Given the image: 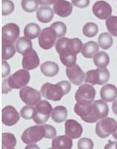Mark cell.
Returning a JSON list of instances; mask_svg holds the SVG:
<instances>
[{
  "label": "cell",
  "instance_id": "obj_25",
  "mask_svg": "<svg viewBox=\"0 0 117 149\" xmlns=\"http://www.w3.org/2000/svg\"><path fill=\"white\" fill-rule=\"evenodd\" d=\"M41 33L40 28L36 23H29L25 27L24 35L29 40L35 39L40 36Z\"/></svg>",
  "mask_w": 117,
  "mask_h": 149
},
{
  "label": "cell",
  "instance_id": "obj_24",
  "mask_svg": "<svg viewBox=\"0 0 117 149\" xmlns=\"http://www.w3.org/2000/svg\"><path fill=\"white\" fill-rule=\"evenodd\" d=\"M99 46L94 41H89L83 46L81 54L86 58H93L96 53L98 52Z\"/></svg>",
  "mask_w": 117,
  "mask_h": 149
},
{
  "label": "cell",
  "instance_id": "obj_48",
  "mask_svg": "<svg viewBox=\"0 0 117 149\" xmlns=\"http://www.w3.org/2000/svg\"><path fill=\"white\" fill-rule=\"evenodd\" d=\"M2 149H14V148H3Z\"/></svg>",
  "mask_w": 117,
  "mask_h": 149
},
{
  "label": "cell",
  "instance_id": "obj_32",
  "mask_svg": "<svg viewBox=\"0 0 117 149\" xmlns=\"http://www.w3.org/2000/svg\"><path fill=\"white\" fill-rule=\"evenodd\" d=\"M98 31V27L94 22H87L83 28V33L86 37H95Z\"/></svg>",
  "mask_w": 117,
  "mask_h": 149
},
{
  "label": "cell",
  "instance_id": "obj_5",
  "mask_svg": "<svg viewBox=\"0 0 117 149\" xmlns=\"http://www.w3.org/2000/svg\"><path fill=\"white\" fill-rule=\"evenodd\" d=\"M45 137L43 126L34 125L26 129L22 135V141L26 145L34 144Z\"/></svg>",
  "mask_w": 117,
  "mask_h": 149
},
{
  "label": "cell",
  "instance_id": "obj_35",
  "mask_svg": "<svg viewBox=\"0 0 117 149\" xmlns=\"http://www.w3.org/2000/svg\"><path fill=\"white\" fill-rule=\"evenodd\" d=\"M50 27L54 31V32L56 33L58 37H63V36L66 33V26L63 22H56L52 25Z\"/></svg>",
  "mask_w": 117,
  "mask_h": 149
},
{
  "label": "cell",
  "instance_id": "obj_46",
  "mask_svg": "<svg viewBox=\"0 0 117 149\" xmlns=\"http://www.w3.org/2000/svg\"><path fill=\"white\" fill-rule=\"evenodd\" d=\"M112 110H113V111H114V114L117 116V100L114 101V102L113 103Z\"/></svg>",
  "mask_w": 117,
  "mask_h": 149
},
{
  "label": "cell",
  "instance_id": "obj_16",
  "mask_svg": "<svg viewBox=\"0 0 117 149\" xmlns=\"http://www.w3.org/2000/svg\"><path fill=\"white\" fill-rule=\"evenodd\" d=\"M66 72L69 80L73 84L80 85L85 80L86 74L77 64H75L71 67L66 68Z\"/></svg>",
  "mask_w": 117,
  "mask_h": 149
},
{
  "label": "cell",
  "instance_id": "obj_43",
  "mask_svg": "<svg viewBox=\"0 0 117 149\" xmlns=\"http://www.w3.org/2000/svg\"><path fill=\"white\" fill-rule=\"evenodd\" d=\"M39 5L42 6H49V5H54L58 0H38Z\"/></svg>",
  "mask_w": 117,
  "mask_h": 149
},
{
  "label": "cell",
  "instance_id": "obj_31",
  "mask_svg": "<svg viewBox=\"0 0 117 149\" xmlns=\"http://www.w3.org/2000/svg\"><path fill=\"white\" fill-rule=\"evenodd\" d=\"M17 145V139L14 134L10 133L2 134V146L5 148H14Z\"/></svg>",
  "mask_w": 117,
  "mask_h": 149
},
{
  "label": "cell",
  "instance_id": "obj_34",
  "mask_svg": "<svg viewBox=\"0 0 117 149\" xmlns=\"http://www.w3.org/2000/svg\"><path fill=\"white\" fill-rule=\"evenodd\" d=\"M106 26L110 34L117 37V17L111 16L106 20Z\"/></svg>",
  "mask_w": 117,
  "mask_h": 149
},
{
  "label": "cell",
  "instance_id": "obj_21",
  "mask_svg": "<svg viewBox=\"0 0 117 149\" xmlns=\"http://www.w3.org/2000/svg\"><path fill=\"white\" fill-rule=\"evenodd\" d=\"M94 113L98 119H103L107 118L109 113V107L105 102L102 100H97L93 104Z\"/></svg>",
  "mask_w": 117,
  "mask_h": 149
},
{
  "label": "cell",
  "instance_id": "obj_23",
  "mask_svg": "<svg viewBox=\"0 0 117 149\" xmlns=\"http://www.w3.org/2000/svg\"><path fill=\"white\" fill-rule=\"evenodd\" d=\"M40 70L46 76L53 77L55 76L59 72V66L52 61H46L41 65Z\"/></svg>",
  "mask_w": 117,
  "mask_h": 149
},
{
  "label": "cell",
  "instance_id": "obj_47",
  "mask_svg": "<svg viewBox=\"0 0 117 149\" xmlns=\"http://www.w3.org/2000/svg\"><path fill=\"white\" fill-rule=\"evenodd\" d=\"M112 135H113V136H114V139H116V140H117V129L116 130V131L114 133V134H112Z\"/></svg>",
  "mask_w": 117,
  "mask_h": 149
},
{
  "label": "cell",
  "instance_id": "obj_4",
  "mask_svg": "<svg viewBox=\"0 0 117 149\" xmlns=\"http://www.w3.org/2000/svg\"><path fill=\"white\" fill-rule=\"evenodd\" d=\"M110 78V72L105 68L90 70L86 73L85 81L92 85H103Z\"/></svg>",
  "mask_w": 117,
  "mask_h": 149
},
{
  "label": "cell",
  "instance_id": "obj_14",
  "mask_svg": "<svg viewBox=\"0 0 117 149\" xmlns=\"http://www.w3.org/2000/svg\"><path fill=\"white\" fill-rule=\"evenodd\" d=\"M40 64V58L38 53L31 49L23 54L22 66L24 70H32L36 69Z\"/></svg>",
  "mask_w": 117,
  "mask_h": 149
},
{
  "label": "cell",
  "instance_id": "obj_15",
  "mask_svg": "<svg viewBox=\"0 0 117 149\" xmlns=\"http://www.w3.org/2000/svg\"><path fill=\"white\" fill-rule=\"evenodd\" d=\"M93 12L97 18L100 19H106L111 17L112 8L104 1H98L94 4Z\"/></svg>",
  "mask_w": 117,
  "mask_h": 149
},
{
  "label": "cell",
  "instance_id": "obj_44",
  "mask_svg": "<svg viewBox=\"0 0 117 149\" xmlns=\"http://www.w3.org/2000/svg\"><path fill=\"white\" fill-rule=\"evenodd\" d=\"M104 149H117V142H110L104 146Z\"/></svg>",
  "mask_w": 117,
  "mask_h": 149
},
{
  "label": "cell",
  "instance_id": "obj_28",
  "mask_svg": "<svg viewBox=\"0 0 117 149\" xmlns=\"http://www.w3.org/2000/svg\"><path fill=\"white\" fill-rule=\"evenodd\" d=\"M93 62L98 68H105L108 66L110 58L104 52H98L93 57Z\"/></svg>",
  "mask_w": 117,
  "mask_h": 149
},
{
  "label": "cell",
  "instance_id": "obj_29",
  "mask_svg": "<svg viewBox=\"0 0 117 149\" xmlns=\"http://www.w3.org/2000/svg\"><path fill=\"white\" fill-rule=\"evenodd\" d=\"M113 42H114L113 38L109 33H102V34L99 35V37H98V46H100L102 49H104V50L110 49V48L112 46Z\"/></svg>",
  "mask_w": 117,
  "mask_h": 149
},
{
  "label": "cell",
  "instance_id": "obj_33",
  "mask_svg": "<svg viewBox=\"0 0 117 149\" xmlns=\"http://www.w3.org/2000/svg\"><path fill=\"white\" fill-rule=\"evenodd\" d=\"M39 2L38 0H22L21 6L25 11L31 13L38 9Z\"/></svg>",
  "mask_w": 117,
  "mask_h": 149
},
{
  "label": "cell",
  "instance_id": "obj_49",
  "mask_svg": "<svg viewBox=\"0 0 117 149\" xmlns=\"http://www.w3.org/2000/svg\"><path fill=\"white\" fill-rule=\"evenodd\" d=\"M48 149H54V148H48Z\"/></svg>",
  "mask_w": 117,
  "mask_h": 149
},
{
  "label": "cell",
  "instance_id": "obj_42",
  "mask_svg": "<svg viewBox=\"0 0 117 149\" xmlns=\"http://www.w3.org/2000/svg\"><path fill=\"white\" fill-rule=\"evenodd\" d=\"M10 72V66L6 61H2V77L5 78L7 77Z\"/></svg>",
  "mask_w": 117,
  "mask_h": 149
},
{
  "label": "cell",
  "instance_id": "obj_38",
  "mask_svg": "<svg viewBox=\"0 0 117 149\" xmlns=\"http://www.w3.org/2000/svg\"><path fill=\"white\" fill-rule=\"evenodd\" d=\"M60 59L66 67H71L76 63V55H60Z\"/></svg>",
  "mask_w": 117,
  "mask_h": 149
},
{
  "label": "cell",
  "instance_id": "obj_40",
  "mask_svg": "<svg viewBox=\"0 0 117 149\" xmlns=\"http://www.w3.org/2000/svg\"><path fill=\"white\" fill-rule=\"evenodd\" d=\"M43 127L45 130V138L47 139H53L56 136L57 131L53 126L49 125H44Z\"/></svg>",
  "mask_w": 117,
  "mask_h": 149
},
{
  "label": "cell",
  "instance_id": "obj_17",
  "mask_svg": "<svg viewBox=\"0 0 117 149\" xmlns=\"http://www.w3.org/2000/svg\"><path fill=\"white\" fill-rule=\"evenodd\" d=\"M83 133V128L81 124L74 119H69L65 122V134L71 139L81 137Z\"/></svg>",
  "mask_w": 117,
  "mask_h": 149
},
{
  "label": "cell",
  "instance_id": "obj_41",
  "mask_svg": "<svg viewBox=\"0 0 117 149\" xmlns=\"http://www.w3.org/2000/svg\"><path fill=\"white\" fill-rule=\"evenodd\" d=\"M72 3L75 7L80 8H84L87 7L90 4V0H72Z\"/></svg>",
  "mask_w": 117,
  "mask_h": 149
},
{
  "label": "cell",
  "instance_id": "obj_22",
  "mask_svg": "<svg viewBox=\"0 0 117 149\" xmlns=\"http://www.w3.org/2000/svg\"><path fill=\"white\" fill-rule=\"evenodd\" d=\"M54 17V10L48 6H42L37 11V18L42 23L49 22Z\"/></svg>",
  "mask_w": 117,
  "mask_h": 149
},
{
  "label": "cell",
  "instance_id": "obj_27",
  "mask_svg": "<svg viewBox=\"0 0 117 149\" xmlns=\"http://www.w3.org/2000/svg\"><path fill=\"white\" fill-rule=\"evenodd\" d=\"M67 110L63 106H57L53 109L52 119L57 123H61L66 119Z\"/></svg>",
  "mask_w": 117,
  "mask_h": 149
},
{
  "label": "cell",
  "instance_id": "obj_36",
  "mask_svg": "<svg viewBox=\"0 0 117 149\" xmlns=\"http://www.w3.org/2000/svg\"><path fill=\"white\" fill-rule=\"evenodd\" d=\"M34 113H35V108L33 106L26 105L22 107L20 111V116L24 119H31L34 118Z\"/></svg>",
  "mask_w": 117,
  "mask_h": 149
},
{
  "label": "cell",
  "instance_id": "obj_37",
  "mask_svg": "<svg viewBox=\"0 0 117 149\" xmlns=\"http://www.w3.org/2000/svg\"><path fill=\"white\" fill-rule=\"evenodd\" d=\"M14 4L10 0H3L2 2V14L3 16L9 15L14 11Z\"/></svg>",
  "mask_w": 117,
  "mask_h": 149
},
{
  "label": "cell",
  "instance_id": "obj_20",
  "mask_svg": "<svg viewBox=\"0 0 117 149\" xmlns=\"http://www.w3.org/2000/svg\"><path fill=\"white\" fill-rule=\"evenodd\" d=\"M52 146L54 149H71L72 147V140L68 136H59L54 138Z\"/></svg>",
  "mask_w": 117,
  "mask_h": 149
},
{
  "label": "cell",
  "instance_id": "obj_39",
  "mask_svg": "<svg viewBox=\"0 0 117 149\" xmlns=\"http://www.w3.org/2000/svg\"><path fill=\"white\" fill-rule=\"evenodd\" d=\"M94 143L89 138H81L78 142V149H93Z\"/></svg>",
  "mask_w": 117,
  "mask_h": 149
},
{
  "label": "cell",
  "instance_id": "obj_8",
  "mask_svg": "<svg viewBox=\"0 0 117 149\" xmlns=\"http://www.w3.org/2000/svg\"><path fill=\"white\" fill-rule=\"evenodd\" d=\"M95 96V90L91 85L83 84L75 93V100L77 103L82 104H93Z\"/></svg>",
  "mask_w": 117,
  "mask_h": 149
},
{
  "label": "cell",
  "instance_id": "obj_7",
  "mask_svg": "<svg viewBox=\"0 0 117 149\" xmlns=\"http://www.w3.org/2000/svg\"><path fill=\"white\" fill-rule=\"evenodd\" d=\"M117 129V122L112 118H104L95 126V133L100 138H106L113 134Z\"/></svg>",
  "mask_w": 117,
  "mask_h": 149
},
{
  "label": "cell",
  "instance_id": "obj_12",
  "mask_svg": "<svg viewBox=\"0 0 117 149\" xmlns=\"http://www.w3.org/2000/svg\"><path fill=\"white\" fill-rule=\"evenodd\" d=\"M20 36V28L15 23H8L2 27V41L14 43Z\"/></svg>",
  "mask_w": 117,
  "mask_h": 149
},
{
  "label": "cell",
  "instance_id": "obj_10",
  "mask_svg": "<svg viewBox=\"0 0 117 149\" xmlns=\"http://www.w3.org/2000/svg\"><path fill=\"white\" fill-rule=\"evenodd\" d=\"M56 33L54 32V31L52 29L51 27L45 28L41 31V33L39 36V39H38V43L39 46L42 49L45 50H48L53 47L54 45L56 43L57 40Z\"/></svg>",
  "mask_w": 117,
  "mask_h": 149
},
{
  "label": "cell",
  "instance_id": "obj_13",
  "mask_svg": "<svg viewBox=\"0 0 117 149\" xmlns=\"http://www.w3.org/2000/svg\"><path fill=\"white\" fill-rule=\"evenodd\" d=\"M20 114L13 106H6L2 109V122L6 126L14 125L20 120Z\"/></svg>",
  "mask_w": 117,
  "mask_h": 149
},
{
  "label": "cell",
  "instance_id": "obj_2",
  "mask_svg": "<svg viewBox=\"0 0 117 149\" xmlns=\"http://www.w3.org/2000/svg\"><path fill=\"white\" fill-rule=\"evenodd\" d=\"M30 74L26 70H20L11 74L2 84V93H8L14 89H22L29 84Z\"/></svg>",
  "mask_w": 117,
  "mask_h": 149
},
{
  "label": "cell",
  "instance_id": "obj_1",
  "mask_svg": "<svg viewBox=\"0 0 117 149\" xmlns=\"http://www.w3.org/2000/svg\"><path fill=\"white\" fill-rule=\"evenodd\" d=\"M71 90V84L69 81H63L56 84L46 83L41 87L40 93L46 99L54 101H60L63 95H66Z\"/></svg>",
  "mask_w": 117,
  "mask_h": 149
},
{
  "label": "cell",
  "instance_id": "obj_18",
  "mask_svg": "<svg viewBox=\"0 0 117 149\" xmlns=\"http://www.w3.org/2000/svg\"><path fill=\"white\" fill-rule=\"evenodd\" d=\"M53 10L59 17H66L72 11V4L66 0H58L53 5Z\"/></svg>",
  "mask_w": 117,
  "mask_h": 149
},
{
  "label": "cell",
  "instance_id": "obj_26",
  "mask_svg": "<svg viewBox=\"0 0 117 149\" xmlns=\"http://www.w3.org/2000/svg\"><path fill=\"white\" fill-rule=\"evenodd\" d=\"M32 49V42L26 37H20L16 42V49L20 54L23 55L25 53Z\"/></svg>",
  "mask_w": 117,
  "mask_h": 149
},
{
  "label": "cell",
  "instance_id": "obj_30",
  "mask_svg": "<svg viewBox=\"0 0 117 149\" xmlns=\"http://www.w3.org/2000/svg\"><path fill=\"white\" fill-rule=\"evenodd\" d=\"M15 46L13 43H9L2 41V59L4 61L10 59L16 53Z\"/></svg>",
  "mask_w": 117,
  "mask_h": 149
},
{
  "label": "cell",
  "instance_id": "obj_9",
  "mask_svg": "<svg viewBox=\"0 0 117 149\" xmlns=\"http://www.w3.org/2000/svg\"><path fill=\"white\" fill-rule=\"evenodd\" d=\"M74 111L81 118L82 120L87 123H94L98 120L94 113L93 104H82L77 103L74 107Z\"/></svg>",
  "mask_w": 117,
  "mask_h": 149
},
{
  "label": "cell",
  "instance_id": "obj_19",
  "mask_svg": "<svg viewBox=\"0 0 117 149\" xmlns=\"http://www.w3.org/2000/svg\"><path fill=\"white\" fill-rule=\"evenodd\" d=\"M101 98L105 102H114L117 98V88L113 84H107L101 90Z\"/></svg>",
  "mask_w": 117,
  "mask_h": 149
},
{
  "label": "cell",
  "instance_id": "obj_3",
  "mask_svg": "<svg viewBox=\"0 0 117 149\" xmlns=\"http://www.w3.org/2000/svg\"><path fill=\"white\" fill-rule=\"evenodd\" d=\"M83 46L82 41L78 38L61 37L57 41L55 49L59 55H76L82 51Z\"/></svg>",
  "mask_w": 117,
  "mask_h": 149
},
{
  "label": "cell",
  "instance_id": "obj_11",
  "mask_svg": "<svg viewBox=\"0 0 117 149\" xmlns=\"http://www.w3.org/2000/svg\"><path fill=\"white\" fill-rule=\"evenodd\" d=\"M20 97L24 103L33 107L41 102L40 93L30 86H25L21 89L20 91Z\"/></svg>",
  "mask_w": 117,
  "mask_h": 149
},
{
  "label": "cell",
  "instance_id": "obj_45",
  "mask_svg": "<svg viewBox=\"0 0 117 149\" xmlns=\"http://www.w3.org/2000/svg\"><path fill=\"white\" fill-rule=\"evenodd\" d=\"M25 149H40L39 148V146L38 145L36 144H30V145H28Z\"/></svg>",
  "mask_w": 117,
  "mask_h": 149
},
{
  "label": "cell",
  "instance_id": "obj_6",
  "mask_svg": "<svg viewBox=\"0 0 117 149\" xmlns=\"http://www.w3.org/2000/svg\"><path fill=\"white\" fill-rule=\"evenodd\" d=\"M53 109L52 105L47 101H41L36 105L35 113H34L33 120L36 124L41 125L48 121L49 117L52 113Z\"/></svg>",
  "mask_w": 117,
  "mask_h": 149
}]
</instances>
